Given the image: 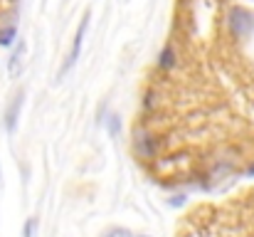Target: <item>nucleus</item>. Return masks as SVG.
I'll list each match as a JSON object with an SVG mask.
<instances>
[{"mask_svg": "<svg viewBox=\"0 0 254 237\" xmlns=\"http://www.w3.org/2000/svg\"><path fill=\"white\" fill-rule=\"evenodd\" d=\"M227 30L235 40H245L254 32V12H250L247 7H230L227 12Z\"/></svg>", "mask_w": 254, "mask_h": 237, "instance_id": "nucleus-1", "label": "nucleus"}, {"mask_svg": "<svg viewBox=\"0 0 254 237\" xmlns=\"http://www.w3.org/2000/svg\"><path fill=\"white\" fill-rule=\"evenodd\" d=\"M175 65H178V55H175V47H173V45H166V47L161 50V55H158V67L168 72V70H173Z\"/></svg>", "mask_w": 254, "mask_h": 237, "instance_id": "nucleus-6", "label": "nucleus"}, {"mask_svg": "<svg viewBox=\"0 0 254 237\" xmlns=\"http://www.w3.org/2000/svg\"><path fill=\"white\" fill-rule=\"evenodd\" d=\"M35 230H37V223L30 218V220L25 223V228H22V237H35Z\"/></svg>", "mask_w": 254, "mask_h": 237, "instance_id": "nucleus-10", "label": "nucleus"}, {"mask_svg": "<svg viewBox=\"0 0 254 237\" xmlns=\"http://www.w3.org/2000/svg\"><path fill=\"white\" fill-rule=\"evenodd\" d=\"M136 237H148V235H136Z\"/></svg>", "mask_w": 254, "mask_h": 237, "instance_id": "nucleus-13", "label": "nucleus"}, {"mask_svg": "<svg viewBox=\"0 0 254 237\" xmlns=\"http://www.w3.org/2000/svg\"><path fill=\"white\" fill-rule=\"evenodd\" d=\"M106 129H109L111 139H119V136H121V116L111 114V116L106 119Z\"/></svg>", "mask_w": 254, "mask_h": 237, "instance_id": "nucleus-7", "label": "nucleus"}, {"mask_svg": "<svg viewBox=\"0 0 254 237\" xmlns=\"http://www.w3.org/2000/svg\"><path fill=\"white\" fill-rule=\"evenodd\" d=\"M89 20H91V15L86 12L84 17H82V22H79V27H77V32H74V40H72V47H69L67 62H64L62 70H60V79L64 77V75L77 65V60H79V55H82V47H84V40H86V30H89Z\"/></svg>", "mask_w": 254, "mask_h": 237, "instance_id": "nucleus-2", "label": "nucleus"}, {"mask_svg": "<svg viewBox=\"0 0 254 237\" xmlns=\"http://www.w3.org/2000/svg\"><path fill=\"white\" fill-rule=\"evenodd\" d=\"M136 151H138V156L153 158L156 156V151H158V141H156L153 136L143 134V136H138V139H136Z\"/></svg>", "mask_w": 254, "mask_h": 237, "instance_id": "nucleus-5", "label": "nucleus"}, {"mask_svg": "<svg viewBox=\"0 0 254 237\" xmlns=\"http://www.w3.org/2000/svg\"><path fill=\"white\" fill-rule=\"evenodd\" d=\"M250 175H254V165H252V168H250Z\"/></svg>", "mask_w": 254, "mask_h": 237, "instance_id": "nucleus-12", "label": "nucleus"}, {"mask_svg": "<svg viewBox=\"0 0 254 237\" xmlns=\"http://www.w3.org/2000/svg\"><path fill=\"white\" fill-rule=\"evenodd\" d=\"M22 99H25V94H22V91H17V94L12 96V101H10L7 111H5V129H7L10 134H12V131H15V126H17L20 109H22Z\"/></svg>", "mask_w": 254, "mask_h": 237, "instance_id": "nucleus-3", "label": "nucleus"}, {"mask_svg": "<svg viewBox=\"0 0 254 237\" xmlns=\"http://www.w3.org/2000/svg\"><path fill=\"white\" fill-rule=\"evenodd\" d=\"M22 67H25V45H17L15 52L10 55V60H7V77L17 79L22 75Z\"/></svg>", "mask_w": 254, "mask_h": 237, "instance_id": "nucleus-4", "label": "nucleus"}, {"mask_svg": "<svg viewBox=\"0 0 254 237\" xmlns=\"http://www.w3.org/2000/svg\"><path fill=\"white\" fill-rule=\"evenodd\" d=\"M104 237H136L131 230H126V228H114V230H109Z\"/></svg>", "mask_w": 254, "mask_h": 237, "instance_id": "nucleus-9", "label": "nucleus"}, {"mask_svg": "<svg viewBox=\"0 0 254 237\" xmlns=\"http://www.w3.org/2000/svg\"><path fill=\"white\" fill-rule=\"evenodd\" d=\"M0 188H2V168H0Z\"/></svg>", "mask_w": 254, "mask_h": 237, "instance_id": "nucleus-11", "label": "nucleus"}, {"mask_svg": "<svg viewBox=\"0 0 254 237\" xmlns=\"http://www.w3.org/2000/svg\"><path fill=\"white\" fill-rule=\"evenodd\" d=\"M15 25H5V27H0V47H7V45H12V40H15Z\"/></svg>", "mask_w": 254, "mask_h": 237, "instance_id": "nucleus-8", "label": "nucleus"}]
</instances>
